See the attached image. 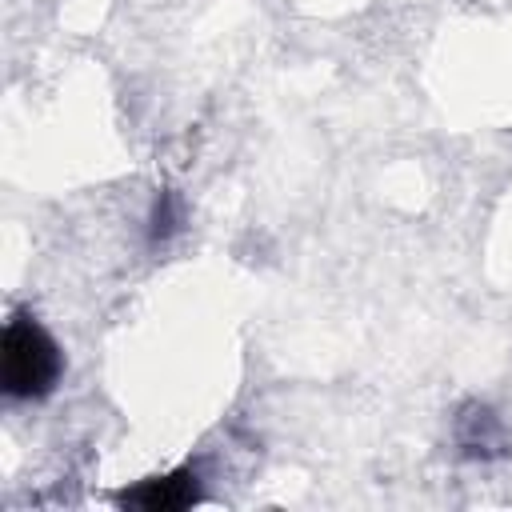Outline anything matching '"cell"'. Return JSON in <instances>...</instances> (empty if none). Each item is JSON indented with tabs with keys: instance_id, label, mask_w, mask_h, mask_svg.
<instances>
[{
	"instance_id": "7a4b0ae2",
	"label": "cell",
	"mask_w": 512,
	"mask_h": 512,
	"mask_svg": "<svg viewBox=\"0 0 512 512\" xmlns=\"http://www.w3.org/2000/svg\"><path fill=\"white\" fill-rule=\"evenodd\" d=\"M200 496H204L200 472L192 464H180V468H168V472H156V476H144V480L120 488L116 504L140 508V512H180V508H192Z\"/></svg>"
},
{
	"instance_id": "3957f363",
	"label": "cell",
	"mask_w": 512,
	"mask_h": 512,
	"mask_svg": "<svg viewBox=\"0 0 512 512\" xmlns=\"http://www.w3.org/2000/svg\"><path fill=\"white\" fill-rule=\"evenodd\" d=\"M452 444L464 460H476V464L500 460V456H508V424L492 404L468 400L452 416Z\"/></svg>"
},
{
	"instance_id": "6da1fadb",
	"label": "cell",
	"mask_w": 512,
	"mask_h": 512,
	"mask_svg": "<svg viewBox=\"0 0 512 512\" xmlns=\"http://www.w3.org/2000/svg\"><path fill=\"white\" fill-rule=\"evenodd\" d=\"M64 376V352L56 336L32 316L12 312L0 336V392L12 404H32L56 392Z\"/></svg>"
},
{
	"instance_id": "277c9868",
	"label": "cell",
	"mask_w": 512,
	"mask_h": 512,
	"mask_svg": "<svg viewBox=\"0 0 512 512\" xmlns=\"http://www.w3.org/2000/svg\"><path fill=\"white\" fill-rule=\"evenodd\" d=\"M180 224H184V208H180V200H176V192L172 188H164V192H156V200H152V212H148V248H164L176 232H180Z\"/></svg>"
}]
</instances>
